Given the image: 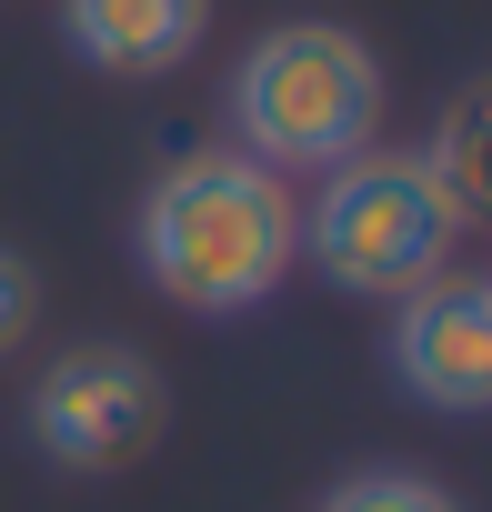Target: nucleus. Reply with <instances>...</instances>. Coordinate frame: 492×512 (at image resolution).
<instances>
[{
    "label": "nucleus",
    "mask_w": 492,
    "mask_h": 512,
    "mask_svg": "<svg viewBox=\"0 0 492 512\" xmlns=\"http://www.w3.org/2000/svg\"><path fill=\"white\" fill-rule=\"evenodd\" d=\"M312 512H462L432 472H412V462H372V472H342Z\"/></svg>",
    "instance_id": "6e6552de"
},
{
    "label": "nucleus",
    "mask_w": 492,
    "mask_h": 512,
    "mask_svg": "<svg viewBox=\"0 0 492 512\" xmlns=\"http://www.w3.org/2000/svg\"><path fill=\"white\" fill-rule=\"evenodd\" d=\"M31 442L51 452V462H71V472H111V462H131L151 432H161V372L141 362V352H121V342H81V352H61L41 382H31Z\"/></svg>",
    "instance_id": "20e7f679"
},
{
    "label": "nucleus",
    "mask_w": 492,
    "mask_h": 512,
    "mask_svg": "<svg viewBox=\"0 0 492 512\" xmlns=\"http://www.w3.org/2000/svg\"><path fill=\"white\" fill-rule=\"evenodd\" d=\"M31 302H41V292H31V272L11 262V251H0V352H11V342L31 332Z\"/></svg>",
    "instance_id": "1a4fd4ad"
},
{
    "label": "nucleus",
    "mask_w": 492,
    "mask_h": 512,
    "mask_svg": "<svg viewBox=\"0 0 492 512\" xmlns=\"http://www.w3.org/2000/svg\"><path fill=\"white\" fill-rule=\"evenodd\" d=\"M211 31V0H61V41L71 61L111 71V81H151L181 71Z\"/></svg>",
    "instance_id": "423d86ee"
},
{
    "label": "nucleus",
    "mask_w": 492,
    "mask_h": 512,
    "mask_svg": "<svg viewBox=\"0 0 492 512\" xmlns=\"http://www.w3.org/2000/svg\"><path fill=\"white\" fill-rule=\"evenodd\" d=\"M131 251L161 302L181 312H262L302 262V201L252 151H181L131 221Z\"/></svg>",
    "instance_id": "f257e3e1"
},
{
    "label": "nucleus",
    "mask_w": 492,
    "mask_h": 512,
    "mask_svg": "<svg viewBox=\"0 0 492 512\" xmlns=\"http://www.w3.org/2000/svg\"><path fill=\"white\" fill-rule=\"evenodd\" d=\"M452 241H462V211L452 191L432 181L422 151H352L342 171H322L312 211H302V251L312 272L352 302H412L422 282L452 272Z\"/></svg>",
    "instance_id": "7ed1b4c3"
},
{
    "label": "nucleus",
    "mask_w": 492,
    "mask_h": 512,
    "mask_svg": "<svg viewBox=\"0 0 492 512\" xmlns=\"http://www.w3.org/2000/svg\"><path fill=\"white\" fill-rule=\"evenodd\" d=\"M392 382L422 412H492V282H422L392 302Z\"/></svg>",
    "instance_id": "39448f33"
},
{
    "label": "nucleus",
    "mask_w": 492,
    "mask_h": 512,
    "mask_svg": "<svg viewBox=\"0 0 492 512\" xmlns=\"http://www.w3.org/2000/svg\"><path fill=\"white\" fill-rule=\"evenodd\" d=\"M432 181L452 191V211L462 221H492V81H472L452 111H442V131H432Z\"/></svg>",
    "instance_id": "0eeeda50"
},
{
    "label": "nucleus",
    "mask_w": 492,
    "mask_h": 512,
    "mask_svg": "<svg viewBox=\"0 0 492 512\" xmlns=\"http://www.w3.org/2000/svg\"><path fill=\"white\" fill-rule=\"evenodd\" d=\"M382 131V61L342 21H282L231 61V151L262 171H342Z\"/></svg>",
    "instance_id": "f03ea898"
}]
</instances>
